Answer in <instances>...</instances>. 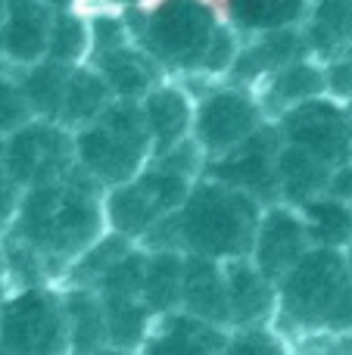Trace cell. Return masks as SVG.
I'll return each instance as SVG.
<instances>
[{
    "label": "cell",
    "mask_w": 352,
    "mask_h": 355,
    "mask_svg": "<svg viewBox=\"0 0 352 355\" xmlns=\"http://www.w3.org/2000/svg\"><path fill=\"white\" fill-rule=\"evenodd\" d=\"M106 231V190L81 168L22 190L19 212L3 237L6 290L62 284Z\"/></svg>",
    "instance_id": "1"
},
{
    "label": "cell",
    "mask_w": 352,
    "mask_h": 355,
    "mask_svg": "<svg viewBox=\"0 0 352 355\" xmlns=\"http://www.w3.org/2000/svg\"><path fill=\"white\" fill-rule=\"evenodd\" d=\"M265 202L240 187L203 175L191 187L184 206L168 215L141 246L147 250H178L184 256L234 262L249 259L256 243Z\"/></svg>",
    "instance_id": "2"
},
{
    "label": "cell",
    "mask_w": 352,
    "mask_h": 355,
    "mask_svg": "<svg viewBox=\"0 0 352 355\" xmlns=\"http://www.w3.org/2000/svg\"><path fill=\"white\" fill-rule=\"evenodd\" d=\"M274 327L297 349L352 337V268L346 250L312 246L281 277Z\"/></svg>",
    "instance_id": "3"
},
{
    "label": "cell",
    "mask_w": 352,
    "mask_h": 355,
    "mask_svg": "<svg viewBox=\"0 0 352 355\" xmlns=\"http://www.w3.org/2000/svg\"><path fill=\"white\" fill-rule=\"evenodd\" d=\"M78 168L103 190L128 184L153 162V141L141 112V100H112L91 125L75 131Z\"/></svg>",
    "instance_id": "4"
},
{
    "label": "cell",
    "mask_w": 352,
    "mask_h": 355,
    "mask_svg": "<svg viewBox=\"0 0 352 355\" xmlns=\"http://www.w3.org/2000/svg\"><path fill=\"white\" fill-rule=\"evenodd\" d=\"M0 343L12 355H72L60 284L6 290L0 302Z\"/></svg>",
    "instance_id": "5"
},
{
    "label": "cell",
    "mask_w": 352,
    "mask_h": 355,
    "mask_svg": "<svg viewBox=\"0 0 352 355\" xmlns=\"http://www.w3.org/2000/svg\"><path fill=\"white\" fill-rule=\"evenodd\" d=\"M193 184H197L193 178L153 159L128 184H118V187L106 190V221H109V231L128 237L131 243H143L168 215H175L184 206Z\"/></svg>",
    "instance_id": "6"
},
{
    "label": "cell",
    "mask_w": 352,
    "mask_h": 355,
    "mask_svg": "<svg viewBox=\"0 0 352 355\" xmlns=\"http://www.w3.org/2000/svg\"><path fill=\"white\" fill-rule=\"evenodd\" d=\"M3 168L22 190L60 181L78 168L75 156V131L62 122L31 119L19 131L6 135Z\"/></svg>",
    "instance_id": "7"
},
{
    "label": "cell",
    "mask_w": 352,
    "mask_h": 355,
    "mask_svg": "<svg viewBox=\"0 0 352 355\" xmlns=\"http://www.w3.org/2000/svg\"><path fill=\"white\" fill-rule=\"evenodd\" d=\"M281 128L284 144L306 150L328 162L331 168L343 166L352 159V131H349V112L337 100H306V103L287 110L274 122Z\"/></svg>",
    "instance_id": "8"
},
{
    "label": "cell",
    "mask_w": 352,
    "mask_h": 355,
    "mask_svg": "<svg viewBox=\"0 0 352 355\" xmlns=\"http://www.w3.org/2000/svg\"><path fill=\"white\" fill-rule=\"evenodd\" d=\"M284 147L281 128L265 122L253 137L234 147L231 153L206 162V175L253 193L259 202H278V156Z\"/></svg>",
    "instance_id": "9"
},
{
    "label": "cell",
    "mask_w": 352,
    "mask_h": 355,
    "mask_svg": "<svg viewBox=\"0 0 352 355\" xmlns=\"http://www.w3.org/2000/svg\"><path fill=\"white\" fill-rule=\"evenodd\" d=\"M262 125H265V116L253 97L240 91H218L197 103L193 141L203 147L206 159H218L240 147L247 137H253Z\"/></svg>",
    "instance_id": "10"
},
{
    "label": "cell",
    "mask_w": 352,
    "mask_h": 355,
    "mask_svg": "<svg viewBox=\"0 0 352 355\" xmlns=\"http://www.w3.org/2000/svg\"><path fill=\"white\" fill-rule=\"evenodd\" d=\"M309 250H312V237L303 221V212L297 206H287V202L265 206L249 259L278 284Z\"/></svg>",
    "instance_id": "11"
},
{
    "label": "cell",
    "mask_w": 352,
    "mask_h": 355,
    "mask_svg": "<svg viewBox=\"0 0 352 355\" xmlns=\"http://www.w3.org/2000/svg\"><path fill=\"white\" fill-rule=\"evenodd\" d=\"M231 327L212 324L187 309L156 315L137 355H225Z\"/></svg>",
    "instance_id": "12"
},
{
    "label": "cell",
    "mask_w": 352,
    "mask_h": 355,
    "mask_svg": "<svg viewBox=\"0 0 352 355\" xmlns=\"http://www.w3.org/2000/svg\"><path fill=\"white\" fill-rule=\"evenodd\" d=\"M225 277H228L231 331L274 324V315H278V284L253 259L225 262Z\"/></svg>",
    "instance_id": "13"
},
{
    "label": "cell",
    "mask_w": 352,
    "mask_h": 355,
    "mask_svg": "<svg viewBox=\"0 0 352 355\" xmlns=\"http://www.w3.org/2000/svg\"><path fill=\"white\" fill-rule=\"evenodd\" d=\"M141 112L147 122L150 141H153V156L178 147L181 141L193 137V116L197 106L191 103L184 91L175 87H153L147 97H141Z\"/></svg>",
    "instance_id": "14"
},
{
    "label": "cell",
    "mask_w": 352,
    "mask_h": 355,
    "mask_svg": "<svg viewBox=\"0 0 352 355\" xmlns=\"http://www.w3.org/2000/svg\"><path fill=\"white\" fill-rule=\"evenodd\" d=\"M181 309L212 321V324L231 327L228 318V277L225 262L203 256H187L184 262V290H181Z\"/></svg>",
    "instance_id": "15"
},
{
    "label": "cell",
    "mask_w": 352,
    "mask_h": 355,
    "mask_svg": "<svg viewBox=\"0 0 352 355\" xmlns=\"http://www.w3.org/2000/svg\"><path fill=\"white\" fill-rule=\"evenodd\" d=\"M334 168L306 150L284 144L278 156V202L287 206H306L309 200L328 193Z\"/></svg>",
    "instance_id": "16"
},
{
    "label": "cell",
    "mask_w": 352,
    "mask_h": 355,
    "mask_svg": "<svg viewBox=\"0 0 352 355\" xmlns=\"http://www.w3.org/2000/svg\"><path fill=\"white\" fill-rule=\"evenodd\" d=\"M62 302H66L69 334H72V355H91L109 346L106 312L97 290L62 284Z\"/></svg>",
    "instance_id": "17"
},
{
    "label": "cell",
    "mask_w": 352,
    "mask_h": 355,
    "mask_svg": "<svg viewBox=\"0 0 352 355\" xmlns=\"http://www.w3.org/2000/svg\"><path fill=\"white\" fill-rule=\"evenodd\" d=\"M147 250V246H143ZM184 262L187 256L178 250H147L143 256V302L153 315H166L181 309V290H184Z\"/></svg>",
    "instance_id": "18"
},
{
    "label": "cell",
    "mask_w": 352,
    "mask_h": 355,
    "mask_svg": "<svg viewBox=\"0 0 352 355\" xmlns=\"http://www.w3.org/2000/svg\"><path fill=\"white\" fill-rule=\"evenodd\" d=\"M50 35H53V28L47 22V12L41 6H35L31 0H19V6L3 22L0 44H3V53L10 60L37 62L50 50Z\"/></svg>",
    "instance_id": "19"
},
{
    "label": "cell",
    "mask_w": 352,
    "mask_h": 355,
    "mask_svg": "<svg viewBox=\"0 0 352 355\" xmlns=\"http://www.w3.org/2000/svg\"><path fill=\"white\" fill-rule=\"evenodd\" d=\"M299 212L309 227L312 246H328V250H349L352 246V202L322 193L306 206H299Z\"/></svg>",
    "instance_id": "20"
},
{
    "label": "cell",
    "mask_w": 352,
    "mask_h": 355,
    "mask_svg": "<svg viewBox=\"0 0 352 355\" xmlns=\"http://www.w3.org/2000/svg\"><path fill=\"white\" fill-rule=\"evenodd\" d=\"M116 94H112L109 81L100 72H72L69 75L66 100H62V116L60 122L66 128L78 131L85 125H91L94 119H100L112 106Z\"/></svg>",
    "instance_id": "21"
},
{
    "label": "cell",
    "mask_w": 352,
    "mask_h": 355,
    "mask_svg": "<svg viewBox=\"0 0 352 355\" xmlns=\"http://www.w3.org/2000/svg\"><path fill=\"white\" fill-rule=\"evenodd\" d=\"M69 75L72 72H66V66L53 60V62H44V66H35L22 81H19L31 112H35V119L60 122L62 100H66V87H69Z\"/></svg>",
    "instance_id": "22"
},
{
    "label": "cell",
    "mask_w": 352,
    "mask_h": 355,
    "mask_svg": "<svg viewBox=\"0 0 352 355\" xmlns=\"http://www.w3.org/2000/svg\"><path fill=\"white\" fill-rule=\"evenodd\" d=\"M131 246H137V243H131L128 237H122V234H116V231H106L103 237H100L97 243H94L91 250L72 265V271L66 275L62 284H72V287H94V284H97L100 277H103L106 271H109L112 265L131 250Z\"/></svg>",
    "instance_id": "23"
},
{
    "label": "cell",
    "mask_w": 352,
    "mask_h": 355,
    "mask_svg": "<svg viewBox=\"0 0 352 355\" xmlns=\"http://www.w3.org/2000/svg\"><path fill=\"white\" fill-rule=\"evenodd\" d=\"M324 87H328V75L312 66L281 69L272 81V103H278V116H284L287 110L306 103V100L324 97Z\"/></svg>",
    "instance_id": "24"
},
{
    "label": "cell",
    "mask_w": 352,
    "mask_h": 355,
    "mask_svg": "<svg viewBox=\"0 0 352 355\" xmlns=\"http://www.w3.org/2000/svg\"><path fill=\"white\" fill-rule=\"evenodd\" d=\"M103 78L109 81L112 94L118 100H141L153 91V72L143 62H137L131 53H116L106 60Z\"/></svg>",
    "instance_id": "25"
},
{
    "label": "cell",
    "mask_w": 352,
    "mask_h": 355,
    "mask_svg": "<svg viewBox=\"0 0 352 355\" xmlns=\"http://www.w3.org/2000/svg\"><path fill=\"white\" fill-rule=\"evenodd\" d=\"M225 355H299V349L278 331V327L268 324V327L231 331Z\"/></svg>",
    "instance_id": "26"
},
{
    "label": "cell",
    "mask_w": 352,
    "mask_h": 355,
    "mask_svg": "<svg viewBox=\"0 0 352 355\" xmlns=\"http://www.w3.org/2000/svg\"><path fill=\"white\" fill-rule=\"evenodd\" d=\"M31 119H35V112L25 100L22 85L0 75V135H12L22 125H28Z\"/></svg>",
    "instance_id": "27"
},
{
    "label": "cell",
    "mask_w": 352,
    "mask_h": 355,
    "mask_svg": "<svg viewBox=\"0 0 352 355\" xmlns=\"http://www.w3.org/2000/svg\"><path fill=\"white\" fill-rule=\"evenodd\" d=\"M19 202H22V187L6 175V168L0 166V240L6 237V231L12 227V218L19 212Z\"/></svg>",
    "instance_id": "28"
},
{
    "label": "cell",
    "mask_w": 352,
    "mask_h": 355,
    "mask_svg": "<svg viewBox=\"0 0 352 355\" xmlns=\"http://www.w3.org/2000/svg\"><path fill=\"white\" fill-rule=\"evenodd\" d=\"M328 193L352 202V159L334 168V175H331V184H328Z\"/></svg>",
    "instance_id": "29"
},
{
    "label": "cell",
    "mask_w": 352,
    "mask_h": 355,
    "mask_svg": "<svg viewBox=\"0 0 352 355\" xmlns=\"http://www.w3.org/2000/svg\"><path fill=\"white\" fill-rule=\"evenodd\" d=\"M91 355H137V352H131V349H118V346H103V349H97V352H91Z\"/></svg>",
    "instance_id": "30"
},
{
    "label": "cell",
    "mask_w": 352,
    "mask_h": 355,
    "mask_svg": "<svg viewBox=\"0 0 352 355\" xmlns=\"http://www.w3.org/2000/svg\"><path fill=\"white\" fill-rule=\"evenodd\" d=\"M0 284L6 287V252H3V240H0Z\"/></svg>",
    "instance_id": "31"
},
{
    "label": "cell",
    "mask_w": 352,
    "mask_h": 355,
    "mask_svg": "<svg viewBox=\"0 0 352 355\" xmlns=\"http://www.w3.org/2000/svg\"><path fill=\"white\" fill-rule=\"evenodd\" d=\"M3 153H6V135H0V166H3Z\"/></svg>",
    "instance_id": "32"
},
{
    "label": "cell",
    "mask_w": 352,
    "mask_h": 355,
    "mask_svg": "<svg viewBox=\"0 0 352 355\" xmlns=\"http://www.w3.org/2000/svg\"><path fill=\"white\" fill-rule=\"evenodd\" d=\"M3 22H6V3L0 0V28H3Z\"/></svg>",
    "instance_id": "33"
},
{
    "label": "cell",
    "mask_w": 352,
    "mask_h": 355,
    "mask_svg": "<svg viewBox=\"0 0 352 355\" xmlns=\"http://www.w3.org/2000/svg\"><path fill=\"white\" fill-rule=\"evenodd\" d=\"M346 112H349V131H352V100H349V106H346Z\"/></svg>",
    "instance_id": "34"
},
{
    "label": "cell",
    "mask_w": 352,
    "mask_h": 355,
    "mask_svg": "<svg viewBox=\"0 0 352 355\" xmlns=\"http://www.w3.org/2000/svg\"><path fill=\"white\" fill-rule=\"evenodd\" d=\"M0 355H12V352H10V349H6V346H3V343H0Z\"/></svg>",
    "instance_id": "35"
},
{
    "label": "cell",
    "mask_w": 352,
    "mask_h": 355,
    "mask_svg": "<svg viewBox=\"0 0 352 355\" xmlns=\"http://www.w3.org/2000/svg\"><path fill=\"white\" fill-rule=\"evenodd\" d=\"M3 296H6V287H3V284H0V302H3Z\"/></svg>",
    "instance_id": "36"
},
{
    "label": "cell",
    "mask_w": 352,
    "mask_h": 355,
    "mask_svg": "<svg viewBox=\"0 0 352 355\" xmlns=\"http://www.w3.org/2000/svg\"><path fill=\"white\" fill-rule=\"evenodd\" d=\"M346 256H349V268H352V246H349V250H346Z\"/></svg>",
    "instance_id": "37"
}]
</instances>
